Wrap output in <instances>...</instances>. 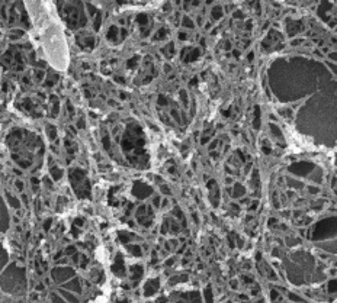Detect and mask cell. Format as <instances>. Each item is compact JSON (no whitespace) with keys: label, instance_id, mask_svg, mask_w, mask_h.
Masks as SVG:
<instances>
[{"label":"cell","instance_id":"6da1fadb","mask_svg":"<svg viewBox=\"0 0 337 303\" xmlns=\"http://www.w3.org/2000/svg\"><path fill=\"white\" fill-rule=\"evenodd\" d=\"M0 287L3 292L15 296H22L26 292V274L25 268L16 264H9L0 274Z\"/></svg>","mask_w":337,"mask_h":303},{"label":"cell","instance_id":"7a4b0ae2","mask_svg":"<svg viewBox=\"0 0 337 303\" xmlns=\"http://www.w3.org/2000/svg\"><path fill=\"white\" fill-rule=\"evenodd\" d=\"M69 180L71 184V189L76 193L79 199H87L90 196V183L86 176V171L81 168L73 167L69 170Z\"/></svg>","mask_w":337,"mask_h":303},{"label":"cell","instance_id":"3957f363","mask_svg":"<svg viewBox=\"0 0 337 303\" xmlns=\"http://www.w3.org/2000/svg\"><path fill=\"white\" fill-rule=\"evenodd\" d=\"M71 277H74V270L71 267H54L51 270V278L55 282V283H65L67 280H70Z\"/></svg>","mask_w":337,"mask_h":303},{"label":"cell","instance_id":"277c9868","mask_svg":"<svg viewBox=\"0 0 337 303\" xmlns=\"http://www.w3.org/2000/svg\"><path fill=\"white\" fill-rule=\"evenodd\" d=\"M7 228H9V216L6 212L5 203H3L2 197H0V232H5Z\"/></svg>","mask_w":337,"mask_h":303},{"label":"cell","instance_id":"5b68a950","mask_svg":"<svg viewBox=\"0 0 337 303\" xmlns=\"http://www.w3.org/2000/svg\"><path fill=\"white\" fill-rule=\"evenodd\" d=\"M63 284H64L65 289H69V290H71V292H76V293H80V292H81L80 280H79L77 277L70 278V282H65V283H63Z\"/></svg>","mask_w":337,"mask_h":303},{"label":"cell","instance_id":"8992f818","mask_svg":"<svg viewBox=\"0 0 337 303\" xmlns=\"http://www.w3.org/2000/svg\"><path fill=\"white\" fill-rule=\"evenodd\" d=\"M50 174H51V178H52L54 181H60V180L63 178V176H64V171H63L60 167H57V166H51Z\"/></svg>","mask_w":337,"mask_h":303},{"label":"cell","instance_id":"52a82bcc","mask_svg":"<svg viewBox=\"0 0 337 303\" xmlns=\"http://www.w3.org/2000/svg\"><path fill=\"white\" fill-rule=\"evenodd\" d=\"M45 132H47V136H48V141H54L57 138V128L51 123H48L45 126Z\"/></svg>","mask_w":337,"mask_h":303},{"label":"cell","instance_id":"ba28073f","mask_svg":"<svg viewBox=\"0 0 337 303\" xmlns=\"http://www.w3.org/2000/svg\"><path fill=\"white\" fill-rule=\"evenodd\" d=\"M5 194H6V197H7V202H9V204H10L13 209H16V210H17V209H20V202H19V199H17V197L12 196L9 192H6Z\"/></svg>","mask_w":337,"mask_h":303},{"label":"cell","instance_id":"9c48e42d","mask_svg":"<svg viewBox=\"0 0 337 303\" xmlns=\"http://www.w3.org/2000/svg\"><path fill=\"white\" fill-rule=\"evenodd\" d=\"M58 293L63 296V299L64 300H69V302H79V299L73 294V293H69V292H67V290H63V289H60L58 290Z\"/></svg>","mask_w":337,"mask_h":303},{"label":"cell","instance_id":"30bf717a","mask_svg":"<svg viewBox=\"0 0 337 303\" xmlns=\"http://www.w3.org/2000/svg\"><path fill=\"white\" fill-rule=\"evenodd\" d=\"M112 270H114V273L116 276H124V267H122V258L119 257V263L116 260V263L114 264V267H112Z\"/></svg>","mask_w":337,"mask_h":303},{"label":"cell","instance_id":"8fae6325","mask_svg":"<svg viewBox=\"0 0 337 303\" xmlns=\"http://www.w3.org/2000/svg\"><path fill=\"white\" fill-rule=\"evenodd\" d=\"M7 263V254H6V251L0 247V270L3 268V265Z\"/></svg>","mask_w":337,"mask_h":303},{"label":"cell","instance_id":"7c38bea8","mask_svg":"<svg viewBox=\"0 0 337 303\" xmlns=\"http://www.w3.org/2000/svg\"><path fill=\"white\" fill-rule=\"evenodd\" d=\"M64 145H65L67 151H69L70 154H74V152H76V145H71L70 139H65V141H64Z\"/></svg>","mask_w":337,"mask_h":303},{"label":"cell","instance_id":"4fadbf2b","mask_svg":"<svg viewBox=\"0 0 337 303\" xmlns=\"http://www.w3.org/2000/svg\"><path fill=\"white\" fill-rule=\"evenodd\" d=\"M128 249H131V251H132V254L135 255V257H140V255H141V249H140L137 245H129V247H128Z\"/></svg>","mask_w":337,"mask_h":303},{"label":"cell","instance_id":"5bb4252c","mask_svg":"<svg viewBox=\"0 0 337 303\" xmlns=\"http://www.w3.org/2000/svg\"><path fill=\"white\" fill-rule=\"evenodd\" d=\"M50 300L51 302H64V299H63V296H60V293L57 294V293H51L50 294Z\"/></svg>","mask_w":337,"mask_h":303},{"label":"cell","instance_id":"9a60e30c","mask_svg":"<svg viewBox=\"0 0 337 303\" xmlns=\"http://www.w3.org/2000/svg\"><path fill=\"white\" fill-rule=\"evenodd\" d=\"M77 252V249H76V247L74 245H70V247H67L65 248V254L69 255V257H73V255Z\"/></svg>","mask_w":337,"mask_h":303},{"label":"cell","instance_id":"2e32d148","mask_svg":"<svg viewBox=\"0 0 337 303\" xmlns=\"http://www.w3.org/2000/svg\"><path fill=\"white\" fill-rule=\"evenodd\" d=\"M31 183H32L34 192H38V189H39V180H38L36 177H32V178H31Z\"/></svg>","mask_w":337,"mask_h":303},{"label":"cell","instance_id":"e0dca14e","mask_svg":"<svg viewBox=\"0 0 337 303\" xmlns=\"http://www.w3.org/2000/svg\"><path fill=\"white\" fill-rule=\"evenodd\" d=\"M65 202H67V200H65V197H60V199H58V203H57V210H58V212H61V210H63V207H64Z\"/></svg>","mask_w":337,"mask_h":303},{"label":"cell","instance_id":"ac0fdd59","mask_svg":"<svg viewBox=\"0 0 337 303\" xmlns=\"http://www.w3.org/2000/svg\"><path fill=\"white\" fill-rule=\"evenodd\" d=\"M44 184H45V187L47 189H54V184H52V180L51 178H48V177H44Z\"/></svg>","mask_w":337,"mask_h":303},{"label":"cell","instance_id":"d6986e66","mask_svg":"<svg viewBox=\"0 0 337 303\" xmlns=\"http://www.w3.org/2000/svg\"><path fill=\"white\" fill-rule=\"evenodd\" d=\"M51 225H52V218L45 219V222H44V231H48L51 228Z\"/></svg>","mask_w":337,"mask_h":303},{"label":"cell","instance_id":"ffe728a7","mask_svg":"<svg viewBox=\"0 0 337 303\" xmlns=\"http://www.w3.org/2000/svg\"><path fill=\"white\" fill-rule=\"evenodd\" d=\"M15 184H16V189H17L19 192H24V183H22V181H19V180H17V181H16Z\"/></svg>","mask_w":337,"mask_h":303},{"label":"cell","instance_id":"44dd1931","mask_svg":"<svg viewBox=\"0 0 337 303\" xmlns=\"http://www.w3.org/2000/svg\"><path fill=\"white\" fill-rule=\"evenodd\" d=\"M44 289H45V286H44L42 283H39V284H38V286L35 287V290H38V292H42Z\"/></svg>","mask_w":337,"mask_h":303},{"label":"cell","instance_id":"7402d4cb","mask_svg":"<svg viewBox=\"0 0 337 303\" xmlns=\"http://www.w3.org/2000/svg\"><path fill=\"white\" fill-rule=\"evenodd\" d=\"M74 225H83V219H81V218H77L76 222H74Z\"/></svg>","mask_w":337,"mask_h":303},{"label":"cell","instance_id":"603a6c76","mask_svg":"<svg viewBox=\"0 0 337 303\" xmlns=\"http://www.w3.org/2000/svg\"><path fill=\"white\" fill-rule=\"evenodd\" d=\"M77 126H79V128H83V126H84V121H83V119H80V121H79V123H77Z\"/></svg>","mask_w":337,"mask_h":303},{"label":"cell","instance_id":"cb8c5ba5","mask_svg":"<svg viewBox=\"0 0 337 303\" xmlns=\"http://www.w3.org/2000/svg\"><path fill=\"white\" fill-rule=\"evenodd\" d=\"M55 261H57V263H60V264H65V263H67V260H65V258H61V260H55Z\"/></svg>","mask_w":337,"mask_h":303},{"label":"cell","instance_id":"d4e9b609","mask_svg":"<svg viewBox=\"0 0 337 303\" xmlns=\"http://www.w3.org/2000/svg\"><path fill=\"white\" fill-rule=\"evenodd\" d=\"M31 299H32V300H35V299H38V294H36V293H34V294L31 296Z\"/></svg>","mask_w":337,"mask_h":303},{"label":"cell","instance_id":"484cf974","mask_svg":"<svg viewBox=\"0 0 337 303\" xmlns=\"http://www.w3.org/2000/svg\"><path fill=\"white\" fill-rule=\"evenodd\" d=\"M13 171H15V174H17V176H22V173H20L19 170H13Z\"/></svg>","mask_w":337,"mask_h":303},{"label":"cell","instance_id":"4316f807","mask_svg":"<svg viewBox=\"0 0 337 303\" xmlns=\"http://www.w3.org/2000/svg\"><path fill=\"white\" fill-rule=\"evenodd\" d=\"M13 222H15V223H17V222H19V219H17L16 216H13Z\"/></svg>","mask_w":337,"mask_h":303}]
</instances>
